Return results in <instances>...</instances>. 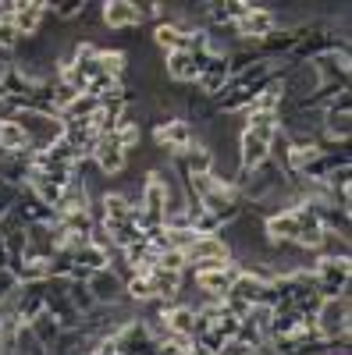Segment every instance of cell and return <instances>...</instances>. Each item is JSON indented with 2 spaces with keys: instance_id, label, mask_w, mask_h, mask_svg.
<instances>
[{
  "instance_id": "6da1fadb",
  "label": "cell",
  "mask_w": 352,
  "mask_h": 355,
  "mask_svg": "<svg viewBox=\"0 0 352 355\" xmlns=\"http://www.w3.org/2000/svg\"><path fill=\"white\" fill-rule=\"evenodd\" d=\"M15 121L25 132V142L33 153H47L50 146H57L65 139V121L57 114H43V110H15Z\"/></svg>"
},
{
  "instance_id": "7a4b0ae2",
  "label": "cell",
  "mask_w": 352,
  "mask_h": 355,
  "mask_svg": "<svg viewBox=\"0 0 352 355\" xmlns=\"http://www.w3.org/2000/svg\"><path fill=\"white\" fill-rule=\"evenodd\" d=\"M317 323V338L320 341H338L342 334H349V291L338 299H324L313 316Z\"/></svg>"
},
{
  "instance_id": "3957f363",
  "label": "cell",
  "mask_w": 352,
  "mask_h": 355,
  "mask_svg": "<svg viewBox=\"0 0 352 355\" xmlns=\"http://www.w3.org/2000/svg\"><path fill=\"white\" fill-rule=\"evenodd\" d=\"M313 284L320 291V299H338L349 291V259H317Z\"/></svg>"
},
{
  "instance_id": "277c9868",
  "label": "cell",
  "mask_w": 352,
  "mask_h": 355,
  "mask_svg": "<svg viewBox=\"0 0 352 355\" xmlns=\"http://www.w3.org/2000/svg\"><path fill=\"white\" fill-rule=\"evenodd\" d=\"M235 33H239V40H246V43L267 40V36L274 33V15H271L267 8L249 4V11H246L239 21H235Z\"/></svg>"
},
{
  "instance_id": "5b68a950",
  "label": "cell",
  "mask_w": 352,
  "mask_h": 355,
  "mask_svg": "<svg viewBox=\"0 0 352 355\" xmlns=\"http://www.w3.org/2000/svg\"><path fill=\"white\" fill-rule=\"evenodd\" d=\"M90 160L97 164L100 174H121L128 167V153L114 142V135H100V142H97V150H93Z\"/></svg>"
},
{
  "instance_id": "8992f818",
  "label": "cell",
  "mask_w": 352,
  "mask_h": 355,
  "mask_svg": "<svg viewBox=\"0 0 352 355\" xmlns=\"http://www.w3.org/2000/svg\"><path fill=\"white\" fill-rule=\"evenodd\" d=\"M207 61H210L207 53H189V50H174V53H167L164 68H167V75H171L174 82H192V78H199V71H203V64H207Z\"/></svg>"
},
{
  "instance_id": "52a82bcc",
  "label": "cell",
  "mask_w": 352,
  "mask_h": 355,
  "mask_svg": "<svg viewBox=\"0 0 352 355\" xmlns=\"http://www.w3.org/2000/svg\"><path fill=\"white\" fill-rule=\"evenodd\" d=\"M239 274H242V266L228 259V263L221 266V270H210V274H196V284H199L203 291H207L210 299H224V295L231 291V284L239 281Z\"/></svg>"
},
{
  "instance_id": "ba28073f",
  "label": "cell",
  "mask_w": 352,
  "mask_h": 355,
  "mask_svg": "<svg viewBox=\"0 0 352 355\" xmlns=\"http://www.w3.org/2000/svg\"><path fill=\"white\" fill-rule=\"evenodd\" d=\"M349 89L345 93H338V103H331L328 110H324V121H320V128L328 132V139H335V142H345L349 139Z\"/></svg>"
},
{
  "instance_id": "9c48e42d",
  "label": "cell",
  "mask_w": 352,
  "mask_h": 355,
  "mask_svg": "<svg viewBox=\"0 0 352 355\" xmlns=\"http://www.w3.org/2000/svg\"><path fill=\"white\" fill-rule=\"evenodd\" d=\"M196 259H231V245L221 234H196V242L185 249V263Z\"/></svg>"
},
{
  "instance_id": "30bf717a",
  "label": "cell",
  "mask_w": 352,
  "mask_h": 355,
  "mask_svg": "<svg viewBox=\"0 0 352 355\" xmlns=\"http://www.w3.org/2000/svg\"><path fill=\"white\" fill-rule=\"evenodd\" d=\"M263 234L274 242V245H292L299 234V220H296V210H285V214H271L267 224H263Z\"/></svg>"
},
{
  "instance_id": "8fae6325",
  "label": "cell",
  "mask_w": 352,
  "mask_h": 355,
  "mask_svg": "<svg viewBox=\"0 0 352 355\" xmlns=\"http://www.w3.org/2000/svg\"><path fill=\"white\" fill-rule=\"evenodd\" d=\"M228 82H231L228 57H210V61L203 64V71H199L203 93H207V96H217V93H224V89H228Z\"/></svg>"
},
{
  "instance_id": "7c38bea8",
  "label": "cell",
  "mask_w": 352,
  "mask_h": 355,
  "mask_svg": "<svg viewBox=\"0 0 352 355\" xmlns=\"http://www.w3.org/2000/svg\"><path fill=\"white\" fill-rule=\"evenodd\" d=\"M65 142L72 146L78 157H82V153H90V157H93L100 135H97V128H93L90 121H65Z\"/></svg>"
},
{
  "instance_id": "4fadbf2b",
  "label": "cell",
  "mask_w": 352,
  "mask_h": 355,
  "mask_svg": "<svg viewBox=\"0 0 352 355\" xmlns=\"http://www.w3.org/2000/svg\"><path fill=\"white\" fill-rule=\"evenodd\" d=\"M157 142L164 150H174V153H185L192 146V125L189 121H164L157 128Z\"/></svg>"
},
{
  "instance_id": "5bb4252c",
  "label": "cell",
  "mask_w": 352,
  "mask_h": 355,
  "mask_svg": "<svg viewBox=\"0 0 352 355\" xmlns=\"http://www.w3.org/2000/svg\"><path fill=\"white\" fill-rule=\"evenodd\" d=\"M85 288L93 291V299H97V302L114 306V302H117V295H121V277H117L110 266H107V270H97L90 281H85Z\"/></svg>"
},
{
  "instance_id": "9a60e30c",
  "label": "cell",
  "mask_w": 352,
  "mask_h": 355,
  "mask_svg": "<svg viewBox=\"0 0 352 355\" xmlns=\"http://www.w3.org/2000/svg\"><path fill=\"white\" fill-rule=\"evenodd\" d=\"M267 160H271V146L253 139L249 132H242V139H239V167L242 171H256L260 164H267Z\"/></svg>"
},
{
  "instance_id": "2e32d148",
  "label": "cell",
  "mask_w": 352,
  "mask_h": 355,
  "mask_svg": "<svg viewBox=\"0 0 352 355\" xmlns=\"http://www.w3.org/2000/svg\"><path fill=\"white\" fill-rule=\"evenodd\" d=\"M142 18H146L142 8L132 4V0H110V4H103V21L110 28H125V25H135Z\"/></svg>"
},
{
  "instance_id": "e0dca14e",
  "label": "cell",
  "mask_w": 352,
  "mask_h": 355,
  "mask_svg": "<svg viewBox=\"0 0 352 355\" xmlns=\"http://www.w3.org/2000/svg\"><path fill=\"white\" fill-rule=\"evenodd\" d=\"M178 160H182V171H185V178H196V174H210V171H214V153L207 150V146H189V150H185Z\"/></svg>"
},
{
  "instance_id": "ac0fdd59",
  "label": "cell",
  "mask_w": 352,
  "mask_h": 355,
  "mask_svg": "<svg viewBox=\"0 0 352 355\" xmlns=\"http://www.w3.org/2000/svg\"><path fill=\"white\" fill-rule=\"evenodd\" d=\"M150 281H153V295L157 299H178V288H182V270H164V266H153L150 270Z\"/></svg>"
},
{
  "instance_id": "d6986e66",
  "label": "cell",
  "mask_w": 352,
  "mask_h": 355,
  "mask_svg": "<svg viewBox=\"0 0 352 355\" xmlns=\"http://www.w3.org/2000/svg\"><path fill=\"white\" fill-rule=\"evenodd\" d=\"M0 150L4 153H28V142H25V132L15 117H0Z\"/></svg>"
},
{
  "instance_id": "ffe728a7",
  "label": "cell",
  "mask_w": 352,
  "mask_h": 355,
  "mask_svg": "<svg viewBox=\"0 0 352 355\" xmlns=\"http://www.w3.org/2000/svg\"><path fill=\"white\" fill-rule=\"evenodd\" d=\"M43 11H47V4H40V0H36V4H25V0H22V4H18V15H15V33L18 36H33L36 33V28H40V21H43Z\"/></svg>"
},
{
  "instance_id": "44dd1931",
  "label": "cell",
  "mask_w": 352,
  "mask_h": 355,
  "mask_svg": "<svg viewBox=\"0 0 352 355\" xmlns=\"http://www.w3.org/2000/svg\"><path fill=\"white\" fill-rule=\"evenodd\" d=\"M28 331H33V334H36V338H40V341L50 348V345L57 341V334H61V323H57V316H53L50 309H43L40 316H33V320H28Z\"/></svg>"
},
{
  "instance_id": "7402d4cb",
  "label": "cell",
  "mask_w": 352,
  "mask_h": 355,
  "mask_svg": "<svg viewBox=\"0 0 352 355\" xmlns=\"http://www.w3.org/2000/svg\"><path fill=\"white\" fill-rule=\"evenodd\" d=\"M153 40H157V43H160L167 53H174V50H189V36H182L174 25H157Z\"/></svg>"
},
{
  "instance_id": "603a6c76",
  "label": "cell",
  "mask_w": 352,
  "mask_h": 355,
  "mask_svg": "<svg viewBox=\"0 0 352 355\" xmlns=\"http://www.w3.org/2000/svg\"><path fill=\"white\" fill-rule=\"evenodd\" d=\"M125 295H128L132 302H142V306L150 302V299H157V295H153V281H150V277H142V274L132 277V281L125 284Z\"/></svg>"
},
{
  "instance_id": "cb8c5ba5",
  "label": "cell",
  "mask_w": 352,
  "mask_h": 355,
  "mask_svg": "<svg viewBox=\"0 0 352 355\" xmlns=\"http://www.w3.org/2000/svg\"><path fill=\"white\" fill-rule=\"evenodd\" d=\"M157 266H164V270H185V252H178V249H167V252H160V259H157Z\"/></svg>"
},
{
  "instance_id": "d4e9b609",
  "label": "cell",
  "mask_w": 352,
  "mask_h": 355,
  "mask_svg": "<svg viewBox=\"0 0 352 355\" xmlns=\"http://www.w3.org/2000/svg\"><path fill=\"white\" fill-rule=\"evenodd\" d=\"M217 355H256V348L246 345L242 338H228V341L217 348Z\"/></svg>"
},
{
  "instance_id": "484cf974",
  "label": "cell",
  "mask_w": 352,
  "mask_h": 355,
  "mask_svg": "<svg viewBox=\"0 0 352 355\" xmlns=\"http://www.w3.org/2000/svg\"><path fill=\"white\" fill-rule=\"evenodd\" d=\"M110 242H114V234H110V227H107V224H93V227H90V245L110 249Z\"/></svg>"
},
{
  "instance_id": "4316f807",
  "label": "cell",
  "mask_w": 352,
  "mask_h": 355,
  "mask_svg": "<svg viewBox=\"0 0 352 355\" xmlns=\"http://www.w3.org/2000/svg\"><path fill=\"white\" fill-rule=\"evenodd\" d=\"M47 11H57V18H75L82 11V0H72V4H47Z\"/></svg>"
},
{
  "instance_id": "83f0119b",
  "label": "cell",
  "mask_w": 352,
  "mask_h": 355,
  "mask_svg": "<svg viewBox=\"0 0 352 355\" xmlns=\"http://www.w3.org/2000/svg\"><path fill=\"white\" fill-rule=\"evenodd\" d=\"M15 71V50L11 46H0V75Z\"/></svg>"
},
{
  "instance_id": "f1b7e54d",
  "label": "cell",
  "mask_w": 352,
  "mask_h": 355,
  "mask_svg": "<svg viewBox=\"0 0 352 355\" xmlns=\"http://www.w3.org/2000/svg\"><path fill=\"white\" fill-rule=\"evenodd\" d=\"M153 355H185V352H182V348H174L171 341H160V345L153 348Z\"/></svg>"
},
{
  "instance_id": "f546056e",
  "label": "cell",
  "mask_w": 352,
  "mask_h": 355,
  "mask_svg": "<svg viewBox=\"0 0 352 355\" xmlns=\"http://www.w3.org/2000/svg\"><path fill=\"white\" fill-rule=\"evenodd\" d=\"M8 263H11V252H8L4 242H0V270H8Z\"/></svg>"
},
{
  "instance_id": "4dcf8cb0",
  "label": "cell",
  "mask_w": 352,
  "mask_h": 355,
  "mask_svg": "<svg viewBox=\"0 0 352 355\" xmlns=\"http://www.w3.org/2000/svg\"><path fill=\"white\" fill-rule=\"evenodd\" d=\"M0 355H4V348H0Z\"/></svg>"
}]
</instances>
